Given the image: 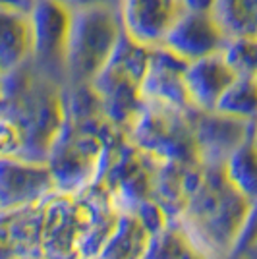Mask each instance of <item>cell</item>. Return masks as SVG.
Instances as JSON below:
<instances>
[{
  "mask_svg": "<svg viewBox=\"0 0 257 259\" xmlns=\"http://www.w3.org/2000/svg\"><path fill=\"white\" fill-rule=\"evenodd\" d=\"M64 89L31 60L2 74V157L47 162L66 120Z\"/></svg>",
  "mask_w": 257,
  "mask_h": 259,
  "instance_id": "cell-1",
  "label": "cell"
},
{
  "mask_svg": "<svg viewBox=\"0 0 257 259\" xmlns=\"http://www.w3.org/2000/svg\"><path fill=\"white\" fill-rule=\"evenodd\" d=\"M249 201L226 178L223 166H205L201 180L174 223L205 259H228L246 223Z\"/></svg>",
  "mask_w": 257,
  "mask_h": 259,
  "instance_id": "cell-2",
  "label": "cell"
},
{
  "mask_svg": "<svg viewBox=\"0 0 257 259\" xmlns=\"http://www.w3.org/2000/svg\"><path fill=\"white\" fill-rule=\"evenodd\" d=\"M151 51L153 47L136 41L124 29L114 53L91 81L101 99L105 116L122 132H128L145 107L141 83L149 68Z\"/></svg>",
  "mask_w": 257,
  "mask_h": 259,
  "instance_id": "cell-3",
  "label": "cell"
},
{
  "mask_svg": "<svg viewBox=\"0 0 257 259\" xmlns=\"http://www.w3.org/2000/svg\"><path fill=\"white\" fill-rule=\"evenodd\" d=\"M122 134L126 132L112 124L107 128H85L64 120L62 132L47 159L56 192L77 195L99 182L108 145Z\"/></svg>",
  "mask_w": 257,
  "mask_h": 259,
  "instance_id": "cell-4",
  "label": "cell"
},
{
  "mask_svg": "<svg viewBox=\"0 0 257 259\" xmlns=\"http://www.w3.org/2000/svg\"><path fill=\"white\" fill-rule=\"evenodd\" d=\"M122 33L120 10L91 8L74 12L68 39V85L91 83L114 53Z\"/></svg>",
  "mask_w": 257,
  "mask_h": 259,
  "instance_id": "cell-5",
  "label": "cell"
},
{
  "mask_svg": "<svg viewBox=\"0 0 257 259\" xmlns=\"http://www.w3.org/2000/svg\"><path fill=\"white\" fill-rule=\"evenodd\" d=\"M145 155L164 162H199L188 110L147 105L126 132Z\"/></svg>",
  "mask_w": 257,
  "mask_h": 259,
  "instance_id": "cell-6",
  "label": "cell"
},
{
  "mask_svg": "<svg viewBox=\"0 0 257 259\" xmlns=\"http://www.w3.org/2000/svg\"><path fill=\"white\" fill-rule=\"evenodd\" d=\"M155 162L157 159L140 151L126 134L108 145L101 182L107 186L122 213L140 215L153 203Z\"/></svg>",
  "mask_w": 257,
  "mask_h": 259,
  "instance_id": "cell-7",
  "label": "cell"
},
{
  "mask_svg": "<svg viewBox=\"0 0 257 259\" xmlns=\"http://www.w3.org/2000/svg\"><path fill=\"white\" fill-rule=\"evenodd\" d=\"M72 14L58 0H39L29 14L33 29V66L45 77L68 85V39Z\"/></svg>",
  "mask_w": 257,
  "mask_h": 259,
  "instance_id": "cell-8",
  "label": "cell"
},
{
  "mask_svg": "<svg viewBox=\"0 0 257 259\" xmlns=\"http://www.w3.org/2000/svg\"><path fill=\"white\" fill-rule=\"evenodd\" d=\"M188 118L195 140L199 162L205 166H223L226 159L253 136L255 122L232 118L219 110L192 107Z\"/></svg>",
  "mask_w": 257,
  "mask_h": 259,
  "instance_id": "cell-9",
  "label": "cell"
},
{
  "mask_svg": "<svg viewBox=\"0 0 257 259\" xmlns=\"http://www.w3.org/2000/svg\"><path fill=\"white\" fill-rule=\"evenodd\" d=\"M41 259H81V221L75 195L56 192L45 199Z\"/></svg>",
  "mask_w": 257,
  "mask_h": 259,
  "instance_id": "cell-10",
  "label": "cell"
},
{
  "mask_svg": "<svg viewBox=\"0 0 257 259\" xmlns=\"http://www.w3.org/2000/svg\"><path fill=\"white\" fill-rule=\"evenodd\" d=\"M56 194L47 162L0 157V211L31 205Z\"/></svg>",
  "mask_w": 257,
  "mask_h": 259,
  "instance_id": "cell-11",
  "label": "cell"
},
{
  "mask_svg": "<svg viewBox=\"0 0 257 259\" xmlns=\"http://www.w3.org/2000/svg\"><path fill=\"white\" fill-rule=\"evenodd\" d=\"M186 68L188 60L168 51L166 47L157 45L151 51V60L147 74L141 83L143 101L147 105L190 110L192 103L186 89Z\"/></svg>",
  "mask_w": 257,
  "mask_h": 259,
  "instance_id": "cell-12",
  "label": "cell"
},
{
  "mask_svg": "<svg viewBox=\"0 0 257 259\" xmlns=\"http://www.w3.org/2000/svg\"><path fill=\"white\" fill-rule=\"evenodd\" d=\"M228 33L215 14H193L182 12L180 18L172 23V27L162 39V47L178 54L180 58L192 62L211 54L223 53Z\"/></svg>",
  "mask_w": 257,
  "mask_h": 259,
  "instance_id": "cell-13",
  "label": "cell"
},
{
  "mask_svg": "<svg viewBox=\"0 0 257 259\" xmlns=\"http://www.w3.org/2000/svg\"><path fill=\"white\" fill-rule=\"evenodd\" d=\"M75 197L81 221V259H97L114 232L122 211L101 180Z\"/></svg>",
  "mask_w": 257,
  "mask_h": 259,
  "instance_id": "cell-14",
  "label": "cell"
},
{
  "mask_svg": "<svg viewBox=\"0 0 257 259\" xmlns=\"http://www.w3.org/2000/svg\"><path fill=\"white\" fill-rule=\"evenodd\" d=\"M45 201L0 211L2 259H41Z\"/></svg>",
  "mask_w": 257,
  "mask_h": 259,
  "instance_id": "cell-15",
  "label": "cell"
},
{
  "mask_svg": "<svg viewBox=\"0 0 257 259\" xmlns=\"http://www.w3.org/2000/svg\"><path fill=\"white\" fill-rule=\"evenodd\" d=\"M182 12V0H124L120 8L126 33L149 47L162 43Z\"/></svg>",
  "mask_w": 257,
  "mask_h": 259,
  "instance_id": "cell-16",
  "label": "cell"
},
{
  "mask_svg": "<svg viewBox=\"0 0 257 259\" xmlns=\"http://www.w3.org/2000/svg\"><path fill=\"white\" fill-rule=\"evenodd\" d=\"M201 162H155L153 201L166 213L170 225H174L184 213L190 195L201 180Z\"/></svg>",
  "mask_w": 257,
  "mask_h": 259,
  "instance_id": "cell-17",
  "label": "cell"
},
{
  "mask_svg": "<svg viewBox=\"0 0 257 259\" xmlns=\"http://www.w3.org/2000/svg\"><path fill=\"white\" fill-rule=\"evenodd\" d=\"M236 77L238 76L226 64L221 53L188 62L184 79L192 107L215 110L221 97Z\"/></svg>",
  "mask_w": 257,
  "mask_h": 259,
  "instance_id": "cell-18",
  "label": "cell"
},
{
  "mask_svg": "<svg viewBox=\"0 0 257 259\" xmlns=\"http://www.w3.org/2000/svg\"><path fill=\"white\" fill-rule=\"evenodd\" d=\"M33 29L25 14L0 8V70L10 72L31 60Z\"/></svg>",
  "mask_w": 257,
  "mask_h": 259,
  "instance_id": "cell-19",
  "label": "cell"
},
{
  "mask_svg": "<svg viewBox=\"0 0 257 259\" xmlns=\"http://www.w3.org/2000/svg\"><path fill=\"white\" fill-rule=\"evenodd\" d=\"M153 234L136 215L122 213L114 232L97 259H143L149 251Z\"/></svg>",
  "mask_w": 257,
  "mask_h": 259,
  "instance_id": "cell-20",
  "label": "cell"
},
{
  "mask_svg": "<svg viewBox=\"0 0 257 259\" xmlns=\"http://www.w3.org/2000/svg\"><path fill=\"white\" fill-rule=\"evenodd\" d=\"M226 178L247 201L257 199V145L253 136L246 140L223 164Z\"/></svg>",
  "mask_w": 257,
  "mask_h": 259,
  "instance_id": "cell-21",
  "label": "cell"
},
{
  "mask_svg": "<svg viewBox=\"0 0 257 259\" xmlns=\"http://www.w3.org/2000/svg\"><path fill=\"white\" fill-rule=\"evenodd\" d=\"M215 110L232 118L257 122V81L253 77H236Z\"/></svg>",
  "mask_w": 257,
  "mask_h": 259,
  "instance_id": "cell-22",
  "label": "cell"
},
{
  "mask_svg": "<svg viewBox=\"0 0 257 259\" xmlns=\"http://www.w3.org/2000/svg\"><path fill=\"white\" fill-rule=\"evenodd\" d=\"M215 18L228 33L257 37V0H219Z\"/></svg>",
  "mask_w": 257,
  "mask_h": 259,
  "instance_id": "cell-23",
  "label": "cell"
},
{
  "mask_svg": "<svg viewBox=\"0 0 257 259\" xmlns=\"http://www.w3.org/2000/svg\"><path fill=\"white\" fill-rule=\"evenodd\" d=\"M143 259H205L176 225H168L153 236L149 251Z\"/></svg>",
  "mask_w": 257,
  "mask_h": 259,
  "instance_id": "cell-24",
  "label": "cell"
},
{
  "mask_svg": "<svg viewBox=\"0 0 257 259\" xmlns=\"http://www.w3.org/2000/svg\"><path fill=\"white\" fill-rule=\"evenodd\" d=\"M223 58L238 77H255L257 74V37L234 35L228 37Z\"/></svg>",
  "mask_w": 257,
  "mask_h": 259,
  "instance_id": "cell-25",
  "label": "cell"
},
{
  "mask_svg": "<svg viewBox=\"0 0 257 259\" xmlns=\"http://www.w3.org/2000/svg\"><path fill=\"white\" fill-rule=\"evenodd\" d=\"M255 238H257V199L249 203V211H247L246 223H244V228H242V234L238 238L236 248H234V251L230 253V257H232V255H238L240 251H244Z\"/></svg>",
  "mask_w": 257,
  "mask_h": 259,
  "instance_id": "cell-26",
  "label": "cell"
},
{
  "mask_svg": "<svg viewBox=\"0 0 257 259\" xmlns=\"http://www.w3.org/2000/svg\"><path fill=\"white\" fill-rule=\"evenodd\" d=\"M64 4L68 10L79 12V10H91V8H112L120 10L124 0H58Z\"/></svg>",
  "mask_w": 257,
  "mask_h": 259,
  "instance_id": "cell-27",
  "label": "cell"
},
{
  "mask_svg": "<svg viewBox=\"0 0 257 259\" xmlns=\"http://www.w3.org/2000/svg\"><path fill=\"white\" fill-rule=\"evenodd\" d=\"M219 0H182L184 12L193 14H215Z\"/></svg>",
  "mask_w": 257,
  "mask_h": 259,
  "instance_id": "cell-28",
  "label": "cell"
},
{
  "mask_svg": "<svg viewBox=\"0 0 257 259\" xmlns=\"http://www.w3.org/2000/svg\"><path fill=\"white\" fill-rule=\"evenodd\" d=\"M37 2L39 0H0V6H2V10L18 12V14L29 16Z\"/></svg>",
  "mask_w": 257,
  "mask_h": 259,
  "instance_id": "cell-29",
  "label": "cell"
},
{
  "mask_svg": "<svg viewBox=\"0 0 257 259\" xmlns=\"http://www.w3.org/2000/svg\"><path fill=\"white\" fill-rule=\"evenodd\" d=\"M228 259H257V238L244 249V251H240L238 255H232V257H228Z\"/></svg>",
  "mask_w": 257,
  "mask_h": 259,
  "instance_id": "cell-30",
  "label": "cell"
},
{
  "mask_svg": "<svg viewBox=\"0 0 257 259\" xmlns=\"http://www.w3.org/2000/svg\"><path fill=\"white\" fill-rule=\"evenodd\" d=\"M253 141H255V145H257V122H255V130H253Z\"/></svg>",
  "mask_w": 257,
  "mask_h": 259,
  "instance_id": "cell-31",
  "label": "cell"
},
{
  "mask_svg": "<svg viewBox=\"0 0 257 259\" xmlns=\"http://www.w3.org/2000/svg\"><path fill=\"white\" fill-rule=\"evenodd\" d=\"M253 79H255V81H257V74H255V77H253Z\"/></svg>",
  "mask_w": 257,
  "mask_h": 259,
  "instance_id": "cell-32",
  "label": "cell"
}]
</instances>
